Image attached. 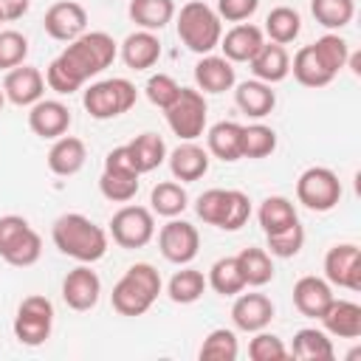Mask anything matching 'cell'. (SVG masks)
I'll return each instance as SVG.
<instances>
[{
	"label": "cell",
	"instance_id": "obj_24",
	"mask_svg": "<svg viewBox=\"0 0 361 361\" xmlns=\"http://www.w3.org/2000/svg\"><path fill=\"white\" fill-rule=\"evenodd\" d=\"M333 302V288L324 276H299L293 285V307L307 316V319H319L324 313V307Z\"/></svg>",
	"mask_w": 361,
	"mask_h": 361
},
{
	"label": "cell",
	"instance_id": "obj_33",
	"mask_svg": "<svg viewBox=\"0 0 361 361\" xmlns=\"http://www.w3.org/2000/svg\"><path fill=\"white\" fill-rule=\"evenodd\" d=\"M127 152L135 164V169L144 175V172H152L158 169L164 161H166V144L158 133H141L135 135L130 144H127Z\"/></svg>",
	"mask_w": 361,
	"mask_h": 361
},
{
	"label": "cell",
	"instance_id": "obj_35",
	"mask_svg": "<svg viewBox=\"0 0 361 361\" xmlns=\"http://www.w3.org/2000/svg\"><path fill=\"white\" fill-rule=\"evenodd\" d=\"M237 265L245 279V288H262L274 279V259L265 248H243L237 254Z\"/></svg>",
	"mask_w": 361,
	"mask_h": 361
},
{
	"label": "cell",
	"instance_id": "obj_11",
	"mask_svg": "<svg viewBox=\"0 0 361 361\" xmlns=\"http://www.w3.org/2000/svg\"><path fill=\"white\" fill-rule=\"evenodd\" d=\"M296 200L310 212H330L341 203V180L327 166H307L296 180Z\"/></svg>",
	"mask_w": 361,
	"mask_h": 361
},
{
	"label": "cell",
	"instance_id": "obj_25",
	"mask_svg": "<svg viewBox=\"0 0 361 361\" xmlns=\"http://www.w3.org/2000/svg\"><path fill=\"white\" fill-rule=\"evenodd\" d=\"M118 54L130 71H147L161 59V39L155 31L138 28L124 37V42L118 45Z\"/></svg>",
	"mask_w": 361,
	"mask_h": 361
},
{
	"label": "cell",
	"instance_id": "obj_9",
	"mask_svg": "<svg viewBox=\"0 0 361 361\" xmlns=\"http://www.w3.org/2000/svg\"><path fill=\"white\" fill-rule=\"evenodd\" d=\"M11 330H14V338L25 347L45 344L51 338V330H54V305H51V299L42 296V293L25 296L17 305Z\"/></svg>",
	"mask_w": 361,
	"mask_h": 361
},
{
	"label": "cell",
	"instance_id": "obj_19",
	"mask_svg": "<svg viewBox=\"0 0 361 361\" xmlns=\"http://www.w3.org/2000/svg\"><path fill=\"white\" fill-rule=\"evenodd\" d=\"M274 319V302L265 293H237L231 305V322L243 333L265 330Z\"/></svg>",
	"mask_w": 361,
	"mask_h": 361
},
{
	"label": "cell",
	"instance_id": "obj_10",
	"mask_svg": "<svg viewBox=\"0 0 361 361\" xmlns=\"http://www.w3.org/2000/svg\"><path fill=\"white\" fill-rule=\"evenodd\" d=\"M169 130L180 138V141H197L206 130V118H209V104L206 96L197 87H180L178 99L164 110Z\"/></svg>",
	"mask_w": 361,
	"mask_h": 361
},
{
	"label": "cell",
	"instance_id": "obj_8",
	"mask_svg": "<svg viewBox=\"0 0 361 361\" xmlns=\"http://www.w3.org/2000/svg\"><path fill=\"white\" fill-rule=\"evenodd\" d=\"M138 178H141V172L135 169V164L127 152V144L113 147L104 155V169L99 175V192L110 203H130L138 192V183H141Z\"/></svg>",
	"mask_w": 361,
	"mask_h": 361
},
{
	"label": "cell",
	"instance_id": "obj_48",
	"mask_svg": "<svg viewBox=\"0 0 361 361\" xmlns=\"http://www.w3.org/2000/svg\"><path fill=\"white\" fill-rule=\"evenodd\" d=\"M259 8V0H217V17L226 23H245Z\"/></svg>",
	"mask_w": 361,
	"mask_h": 361
},
{
	"label": "cell",
	"instance_id": "obj_27",
	"mask_svg": "<svg viewBox=\"0 0 361 361\" xmlns=\"http://www.w3.org/2000/svg\"><path fill=\"white\" fill-rule=\"evenodd\" d=\"M87 161V147L82 138L76 135H59L54 138L51 149H48V169L59 178H71L76 175Z\"/></svg>",
	"mask_w": 361,
	"mask_h": 361
},
{
	"label": "cell",
	"instance_id": "obj_45",
	"mask_svg": "<svg viewBox=\"0 0 361 361\" xmlns=\"http://www.w3.org/2000/svg\"><path fill=\"white\" fill-rule=\"evenodd\" d=\"M25 56H28V37L14 28H3L0 31V71H11L23 65Z\"/></svg>",
	"mask_w": 361,
	"mask_h": 361
},
{
	"label": "cell",
	"instance_id": "obj_13",
	"mask_svg": "<svg viewBox=\"0 0 361 361\" xmlns=\"http://www.w3.org/2000/svg\"><path fill=\"white\" fill-rule=\"evenodd\" d=\"M158 248H161V257L166 262H172V265H189L197 257L200 234H197V228L189 220L169 217V223L161 226V231H158Z\"/></svg>",
	"mask_w": 361,
	"mask_h": 361
},
{
	"label": "cell",
	"instance_id": "obj_28",
	"mask_svg": "<svg viewBox=\"0 0 361 361\" xmlns=\"http://www.w3.org/2000/svg\"><path fill=\"white\" fill-rule=\"evenodd\" d=\"M206 149L209 155L220 158L223 164H234L243 158V124L237 121H217L206 130Z\"/></svg>",
	"mask_w": 361,
	"mask_h": 361
},
{
	"label": "cell",
	"instance_id": "obj_21",
	"mask_svg": "<svg viewBox=\"0 0 361 361\" xmlns=\"http://www.w3.org/2000/svg\"><path fill=\"white\" fill-rule=\"evenodd\" d=\"M195 85L200 93H226L237 85L234 62L217 54H203L195 65Z\"/></svg>",
	"mask_w": 361,
	"mask_h": 361
},
{
	"label": "cell",
	"instance_id": "obj_12",
	"mask_svg": "<svg viewBox=\"0 0 361 361\" xmlns=\"http://www.w3.org/2000/svg\"><path fill=\"white\" fill-rule=\"evenodd\" d=\"M110 237L121 248H144L155 237L152 209H144V206H121L110 217Z\"/></svg>",
	"mask_w": 361,
	"mask_h": 361
},
{
	"label": "cell",
	"instance_id": "obj_50",
	"mask_svg": "<svg viewBox=\"0 0 361 361\" xmlns=\"http://www.w3.org/2000/svg\"><path fill=\"white\" fill-rule=\"evenodd\" d=\"M3 104H6V93H3V87H0V110H3Z\"/></svg>",
	"mask_w": 361,
	"mask_h": 361
},
{
	"label": "cell",
	"instance_id": "obj_38",
	"mask_svg": "<svg viewBox=\"0 0 361 361\" xmlns=\"http://www.w3.org/2000/svg\"><path fill=\"white\" fill-rule=\"evenodd\" d=\"M257 220H259V226H262L265 234H274V231H279V228L296 223L299 214H296V206H293L285 195H271V197H265V200L259 203Z\"/></svg>",
	"mask_w": 361,
	"mask_h": 361
},
{
	"label": "cell",
	"instance_id": "obj_39",
	"mask_svg": "<svg viewBox=\"0 0 361 361\" xmlns=\"http://www.w3.org/2000/svg\"><path fill=\"white\" fill-rule=\"evenodd\" d=\"M206 285H209L214 293H220V296H237L240 290H245V279H243V274H240L237 257H220V259L209 268Z\"/></svg>",
	"mask_w": 361,
	"mask_h": 361
},
{
	"label": "cell",
	"instance_id": "obj_18",
	"mask_svg": "<svg viewBox=\"0 0 361 361\" xmlns=\"http://www.w3.org/2000/svg\"><path fill=\"white\" fill-rule=\"evenodd\" d=\"M28 127H31L34 135L54 141V138H59V135L68 133V127H71V110L59 99H39V102H34L28 107Z\"/></svg>",
	"mask_w": 361,
	"mask_h": 361
},
{
	"label": "cell",
	"instance_id": "obj_23",
	"mask_svg": "<svg viewBox=\"0 0 361 361\" xmlns=\"http://www.w3.org/2000/svg\"><path fill=\"white\" fill-rule=\"evenodd\" d=\"M265 42V34L259 25H251V23H234L223 37H220V45L223 48V56L228 62H251V56L262 48Z\"/></svg>",
	"mask_w": 361,
	"mask_h": 361
},
{
	"label": "cell",
	"instance_id": "obj_43",
	"mask_svg": "<svg viewBox=\"0 0 361 361\" xmlns=\"http://www.w3.org/2000/svg\"><path fill=\"white\" fill-rule=\"evenodd\" d=\"M276 149V133L268 124H245L243 127V158L259 161Z\"/></svg>",
	"mask_w": 361,
	"mask_h": 361
},
{
	"label": "cell",
	"instance_id": "obj_2",
	"mask_svg": "<svg viewBox=\"0 0 361 361\" xmlns=\"http://www.w3.org/2000/svg\"><path fill=\"white\" fill-rule=\"evenodd\" d=\"M51 240L65 257L85 265H93L107 254V231L79 212L59 214L51 226Z\"/></svg>",
	"mask_w": 361,
	"mask_h": 361
},
{
	"label": "cell",
	"instance_id": "obj_29",
	"mask_svg": "<svg viewBox=\"0 0 361 361\" xmlns=\"http://www.w3.org/2000/svg\"><path fill=\"white\" fill-rule=\"evenodd\" d=\"M234 102L248 118H265L276 107V93L259 79H245L234 85Z\"/></svg>",
	"mask_w": 361,
	"mask_h": 361
},
{
	"label": "cell",
	"instance_id": "obj_37",
	"mask_svg": "<svg viewBox=\"0 0 361 361\" xmlns=\"http://www.w3.org/2000/svg\"><path fill=\"white\" fill-rule=\"evenodd\" d=\"M203 290H206L203 271L189 268V265H180V271H175L169 285H166V296L175 305H192V302H197L203 296Z\"/></svg>",
	"mask_w": 361,
	"mask_h": 361
},
{
	"label": "cell",
	"instance_id": "obj_20",
	"mask_svg": "<svg viewBox=\"0 0 361 361\" xmlns=\"http://www.w3.org/2000/svg\"><path fill=\"white\" fill-rule=\"evenodd\" d=\"M209 149H203L197 141H180L172 152H166V164L175 180L180 183H192L200 180L209 172Z\"/></svg>",
	"mask_w": 361,
	"mask_h": 361
},
{
	"label": "cell",
	"instance_id": "obj_32",
	"mask_svg": "<svg viewBox=\"0 0 361 361\" xmlns=\"http://www.w3.org/2000/svg\"><path fill=\"white\" fill-rule=\"evenodd\" d=\"M290 73H293V79L302 85V87H324V85H330L336 76L324 68V62L316 56V51H313V45H302L296 54H293V59H290Z\"/></svg>",
	"mask_w": 361,
	"mask_h": 361
},
{
	"label": "cell",
	"instance_id": "obj_3",
	"mask_svg": "<svg viewBox=\"0 0 361 361\" xmlns=\"http://www.w3.org/2000/svg\"><path fill=\"white\" fill-rule=\"evenodd\" d=\"M161 288H164V282H161L158 268L149 265V262H135L113 285V293H110L113 310L118 316H130V319L144 316L155 305Z\"/></svg>",
	"mask_w": 361,
	"mask_h": 361
},
{
	"label": "cell",
	"instance_id": "obj_36",
	"mask_svg": "<svg viewBox=\"0 0 361 361\" xmlns=\"http://www.w3.org/2000/svg\"><path fill=\"white\" fill-rule=\"evenodd\" d=\"M299 31H302V17H299L296 8H290V6H276V8H271V11L265 14V28H262V34H268L271 42L288 45V42H293V39L299 37Z\"/></svg>",
	"mask_w": 361,
	"mask_h": 361
},
{
	"label": "cell",
	"instance_id": "obj_14",
	"mask_svg": "<svg viewBox=\"0 0 361 361\" xmlns=\"http://www.w3.org/2000/svg\"><path fill=\"white\" fill-rule=\"evenodd\" d=\"M324 279L344 290H361V248L355 243H338L324 254Z\"/></svg>",
	"mask_w": 361,
	"mask_h": 361
},
{
	"label": "cell",
	"instance_id": "obj_26",
	"mask_svg": "<svg viewBox=\"0 0 361 361\" xmlns=\"http://www.w3.org/2000/svg\"><path fill=\"white\" fill-rule=\"evenodd\" d=\"M248 65H251L254 79H259L265 85H276V82L288 79V73H290V54L279 42H262V48L251 56Z\"/></svg>",
	"mask_w": 361,
	"mask_h": 361
},
{
	"label": "cell",
	"instance_id": "obj_15",
	"mask_svg": "<svg viewBox=\"0 0 361 361\" xmlns=\"http://www.w3.org/2000/svg\"><path fill=\"white\" fill-rule=\"evenodd\" d=\"M42 28H45V34L51 39L71 42V39H76V37H82L87 31V11L76 0H59V3L48 6Z\"/></svg>",
	"mask_w": 361,
	"mask_h": 361
},
{
	"label": "cell",
	"instance_id": "obj_1",
	"mask_svg": "<svg viewBox=\"0 0 361 361\" xmlns=\"http://www.w3.org/2000/svg\"><path fill=\"white\" fill-rule=\"evenodd\" d=\"M116 56L118 42L107 31H85L82 37L71 39L62 54L45 68V85L59 96H71L104 68H110Z\"/></svg>",
	"mask_w": 361,
	"mask_h": 361
},
{
	"label": "cell",
	"instance_id": "obj_42",
	"mask_svg": "<svg viewBox=\"0 0 361 361\" xmlns=\"http://www.w3.org/2000/svg\"><path fill=\"white\" fill-rule=\"evenodd\" d=\"M313 45V51H316V56L324 62V68L333 73V76H338V71L341 68H347V56H350V42L344 39V37H338L336 31H327V34H322L316 42H310Z\"/></svg>",
	"mask_w": 361,
	"mask_h": 361
},
{
	"label": "cell",
	"instance_id": "obj_22",
	"mask_svg": "<svg viewBox=\"0 0 361 361\" xmlns=\"http://www.w3.org/2000/svg\"><path fill=\"white\" fill-rule=\"evenodd\" d=\"M322 327L327 336L336 338H358L361 336V305L350 302V299H336L324 307V313L319 316Z\"/></svg>",
	"mask_w": 361,
	"mask_h": 361
},
{
	"label": "cell",
	"instance_id": "obj_16",
	"mask_svg": "<svg viewBox=\"0 0 361 361\" xmlns=\"http://www.w3.org/2000/svg\"><path fill=\"white\" fill-rule=\"evenodd\" d=\"M99 296H102V279L90 265L79 262L73 271L65 274V279H62V302L71 310H79V313L93 310L99 305Z\"/></svg>",
	"mask_w": 361,
	"mask_h": 361
},
{
	"label": "cell",
	"instance_id": "obj_17",
	"mask_svg": "<svg viewBox=\"0 0 361 361\" xmlns=\"http://www.w3.org/2000/svg\"><path fill=\"white\" fill-rule=\"evenodd\" d=\"M3 93H6V102L17 104V107H31V104L39 102L42 93H45V76H42L39 68L23 62V65L6 71Z\"/></svg>",
	"mask_w": 361,
	"mask_h": 361
},
{
	"label": "cell",
	"instance_id": "obj_47",
	"mask_svg": "<svg viewBox=\"0 0 361 361\" xmlns=\"http://www.w3.org/2000/svg\"><path fill=\"white\" fill-rule=\"evenodd\" d=\"M178 93H180V85L169 73H152L144 85V96L149 99V104H155L161 110H166L178 99Z\"/></svg>",
	"mask_w": 361,
	"mask_h": 361
},
{
	"label": "cell",
	"instance_id": "obj_4",
	"mask_svg": "<svg viewBox=\"0 0 361 361\" xmlns=\"http://www.w3.org/2000/svg\"><path fill=\"white\" fill-rule=\"evenodd\" d=\"M175 28L178 39L197 56L212 54L223 37V20L203 0H189L186 6H180V11H175Z\"/></svg>",
	"mask_w": 361,
	"mask_h": 361
},
{
	"label": "cell",
	"instance_id": "obj_46",
	"mask_svg": "<svg viewBox=\"0 0 361 361\" xmlns=\"http://www.w3.org/2000/svg\"><path fill=\"white\" fill-rule=\"evenodd\" d=\"M248 358L251 361H282L288 358V347L276 333L257 330L254 338L248 341Z\"/></svg>",
	"mask_w": 361,
	"mask_h": 361
},
{
	"label": "cell",
	"instance_id": "obj_49",
	"mask_svg": "<svg viewBox=\"0 0 361 361\" xmlns=\"http://www.w3.org/2000/svg\"><path fill=\"white\" fill-rule=\"evenodd\" d=\"M31 8V0H0V17L3 23H14L20 17H25Z\"/></svg>",
	"mask_w": 361,
	"mask_h": 361
},
{
	"label": "cell",
	"instance_id": "obj_51",
	"mask_svg": "<svg viewBox=\"0 0 361 361\" xmlns=\"http://www.w3.org/2000/svg\"><path fill=\"white\" fill-rule=\"evenodd\" d=\"M0 23H3V17H0Z\"/></svg>",
	"mask_w": 361,
	"mask_h": 361
},
{
	"label": "cell",
	"instance_id": "obj_40",
	"mask_svg": "<svg viewBox=\"0 0 361 361\" xmlns=\"http://www.w3.org/2000/svg\"><path fill=\"white\" fill-rule=\"evenodd\" d=\"M310 14L322 28L338 31L353 23L355 0H310Z\"/></svg>",
	"mask_w": 361,
	"mask_h": 361
},
{
	"label": "cell",
	"instance_id": "obj_34",
	"mask_svg": "<svg viewBox=\"0 0 361 361\" xmlns=\"http://www.w3.org/2000/svg\"><path fill=\"white\" fill-rule=\"evenodd\" d=\"M189 206V195L183 189V183L178 180H161L152 186L149 192V209L152 214H161V217H180Z\"/></svg>",
	"mask_w": 361,
	"mask_h": 361
},
{
	"label": "cell",
	"instance_id": "obj_44",
	"mask_svg": "<svg viewBox=\"0 0 361 361\" xmlns=\"http://www.w3.org/2000/svg\"><path fill=\"white\" fill-rule=\"evenodd\" d=\"M265 243H268V254L271 257H279V259H290V257H296L299 251H302V245H305V228H302V223L296 220V223H290V226H285V228H279V231H274V234H265Z\"/></svg>",
	"mask_w": 361,
	"mask_h": 361
},
{
	"label": "cell",
	"instance_id": "obj_5",
	"mask_svg": "<svg viewBox=\"0 0 361 361\" xmlns=\"http://www.w3.org/2000/svg\"><path fill=\"white\" fill-rule=\"evenodd\" d=\"M195 212L203 223L223 228V231H240L251 217V200L240 189H206L195 200Z\"/></svg>",
	"mask_w": 361,
	"mask_h": 361
},
{
	"label": "cell",
	"instance_id": "obj_6",
	"mask_svg": "<svg viewBox=\"0 0 361 361\" xmlns=\"http://www.w3.org/2000/svg\"><path fill=\"white\" fill-rule=\"evenodd\" d=\"M138 99V90L130 79L124 76H113V79H99L90 87H85L82 93V104L90 113V118L107 121V118H118L124 116Z\"/></svg>",
	"mask_w": 361,
	"mask_h": 361
},
{
	"label": "cell",
	"instance_id": "obj_7",
	"mask_svg": "<svg viewBox=\"0 0 361 361\" xmlns=\"http://www.w3.org/2000/svg\"><path fill=\"white\" fill-rule=\"evenodd\" d=\"M42 257V237L20 214L0 217V259L14 268H28Z\"/></svg>",
	"mask_w": 361,
	"mask_h": 361
},
{
	"label": "cell",
	"instance_id": "obj_30",
	"mask_svg": "<svg viewBox=\"0 0 361 361\" xmlns=\"http://www.w3.org/2000/svg\"><path fill=\"white\" fill-rule=\"evenodd\" d=\"M288 355L302 358V361H333L336 350H333V341L324 330L302 327V330L293 333V344H290Z\"/></svg>",
	"mask_w": 361,
	"mask_h": 361
},
{
	"label": "cell",
	"instance_id": "obj_31",
	"mask_svg": "<svg viewBox=\"0 0 361 361\" xmlns=\"http://www.w3.org/2000/svg\"><path fill=\"white\" fill-rule=\"evenodd\" d=\"M127 14L138 28L158 34L175 20V3L172 0H130Z\"/></svg>",
	"mask_w": 361,
	"mask_h": 361
},
{
	"label": "cell",
	"instance_id": "obj_41",
	"mask_svg": "<svg viewBox=\"0 0 361 361\" xmlns=\"http://www.w3.org/2000/svg\"><path fill=\"white\" fill-rule=\"evenodd\" d=\"M203 361H234L240 355V344H237V333L228 327H214L197 353Z\"/></svg>",
	"mask_w": 361,
	"mask_h": 361
}]
</instances>
